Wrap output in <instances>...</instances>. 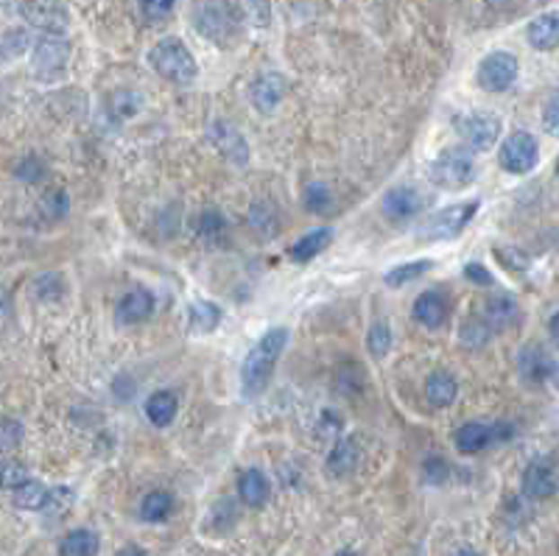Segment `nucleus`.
<instances>
[{"mask_svg": "<svg viewBox=\"0 0 559 556\" xmlns=\"http://www.w3.org/2000/svg\"><path fill=\"white\" fill-rule=\"evenodd\" d=\"M288 341H291L288 327H271V331H266L258 339V344L246 352L244 366H241V389L246 397H261L269 389L271 375L280 364V356L286 352Z\"/></svg>", "mask_w": 559, "mask_h": 556, "instance_id": "nucleus-1", "label": "nucleus"}, {"mask_svg": "<svg viewBox=\"0 0 559 556\" xmlns=\"http://www.w3.org/2000/svg\"><path fill=\"white\" fill-rule=\"evenodd\" d=\"M148 62L157 70V75H163L171 84H191L199 75V65L196 57L188 50V45L180 37H165L160 40L155 48L148 50Z\"/></svg>", "mask_w": 559, "mask_h": 556, "instance_id": "nucleus-2", "label": "nucleus"}, {"mask_svg": "<svg viewBox=\"0 0 559 556\" xmlns=\"http://www.w3.org/2000/svg\"><path fill=\"white\" fill-rule=\"evenodd\" d=\"M241 14L244 6L201 4L199 9H193V29L216 45H230L241 34Z\"/></svg>", "mask_w": 559, "mask_h": 556, "instance_id": "nucleus-3", "label": "nucleus"}, {"mask_svg": "<svg viewBox=\"0 0 559 556\" xmlns=\"http://www.w3.org/2000/svg\"><path fill=\"white\" fill-rule=\"evenodd\" d=\"M475 157L467 148H445L428 165V180L442 190H462L475 182Z\"/></svg>", "mask_w": 559, "mask_h": 556, "instance_id": "nucleus-4", "label": "nucleus"}, {"mask_svg": "<svg viewBox=\"0 0 559 556\" xmlns=\"http://www.w3.org/2000/svg\"><path fill=\"white\" fill-rule=\"evenodd\" d=\"M518 75H520V62L510 50H492V54L481 59L475 70L478 87L487 93H506L510 87H515Z\"/></svg>", "mask_w": 559, "mask_h": 556, "instance_id": "nucleus-5", "label": "nucleus"}, {"mask_svg": "<svg viewBox=\"0 0 559 556\" xmlns=\"http://www.w3.org/2000/svg\"><path fill=\"white\" fill-rule=\"evenodd\" d=\"M478 213V201H465V205H450L439 210L437 216H430L425 226L420 230L422 241H450L456 235L465 233V226L475 218Z\"/></svg>", "mask_w": 559, "mask_h": 556, "instance_id": "nucleus-6", "label": "nucleus"}, {"mask_svg": "<svg viewBox=\"0 0 559 556\" xmlns=\"http://www.w3.org/2000/svg\"><path fill=\"white\" fill-rule=\"evenodd\" d=\"M498 163L506 173H531L540 163V146L528 132H512L498 151Z\"/></svg>", "mask_w": 559, "mask_h": 556, "instance_id": "nucleus-7", "label": "nucleus"}, {"mask_svg": "<svg viewBox=\"0 0 559 556\" xmlns=\"http://www.w3.org/2000/svg\"><path fill=\"white\" fill-rule=\"evenodd\" d=\"M456 132L465 140L467 151H490L501 137V120L490 112H467L456 118Z\"/></svg>", "mask_w": 559, "mask_h": 556, "instance_id": "nucleus-8", "label": "nucleus"}, {"mask_svg": "<svg viewBox=\"0 0 559 556\" xmlns=\"http://www.w3.org/2000/svg\"><path fill=\"white\" fill-rule=\"evenodd\" d=\"M70 48L62 37H42L31 50V70L45 82H54L65 73Z\"/></svg>", "mask_w": 559, "mask_h": 556, "instance_id": "nucleus-9", "label": "nucleus"}, {"mask_svg": "<svg viewBox=\"0 0 559 556\" xmlns=\"http://www.w3.org/2000/svg\"><path fill=\"white\" fill-rule=\"evenodd\" d=\"M554 358L548 356V349L540 344H526L518 352V372L523 377V384L528 386H543L554 377Z\"/></svg>", "mask_w": 559, "mask_h": 556, "instance_id": "nucleus-10", "label": "nucleus"}, {"mask_svg": "<svg viewBox=\"0 0 559 556\" xmlns=\"http://www.w3.org/2000/svg\"><path fill=\"white\" fill-rule=\"evenodd\" d=\"M425 207H428V199L417 188H409V185H397L384 196V216L395 224L417 218Z\"/></svg>", "mask_w": 559, "mask_h": 556, "instance_id": "nucleus-11", "label": "nucleus"}, {"mask_svg": "<svg viewBox=\"0 0 559 556\" xmlns=\"http://www.w3.org/2000/svg\"><path fill=\"white\" fill-rule=\"evenodd\" d=\"M520 490L526 498L531 500H546L551 495H556L559 490V478H556V470L548 459H535L528 462V467L523 470V478H520Z\"/></svg>", "mask_w": 559, "mask_h": 556, "instance_id": "nucleus-12", "label": "nucleus"}, {"mask_svg": "<svg viewBox=\"0 0 559 556\" xmlns=\"http://www.w3.org/2000/svg\"><path fill=\"white\" fill-rule=\"evenodd\" d=\"M288 93V82L286 75L280 73H261L255 82L249 87V101L255 104L258 112H274L280 104H283V98Z\"/></svg>", "mask_w": 559, "mask_h": 556, "instance_id": "nucleus-13", "label": "nucleus"}, {"mask_svg": "<svg viewBox=\"0 0 559 556\" xmlns=\"http://www.w3.org/2000/svg\"><path fill=\"white\" fill-rule=\"evenodd\" d=\"M208 137L230 163H235V165H246L249 163V146H246L244 135L235 129L233 123H224V120L213 123L208 129Z\"/></svg>", "mask_w": 559, "mask_h": 556, "instance_id": "nucleus-14", "label": "nucleus"}, {"mask_svg": "<svg viewBox=\"0 0 559 556\" xmlns=\"http://www.w3.org/2000/svg\"><path fill=\"white\" fill-rule=\"evenodd\" d=\"M20 12L34 29L45 31V37H59L67 29V9L59 4H25Z\"/></svg>", "mask_w": 559, "mask_h": 556, "instance_id": "nucleus-15", "label": "nucleus"}, {"mask_svg": "<svg viewBox=\"0 0 559 556\" xmlns=\"http://www.w3.org/2000/svg\"><path fill=\"white\" fill-rule=\"evenodd\" d=\"M450 316V299L442 291H425L414 302V319L428 327V331H439L448 324Z\"/></svg>", "mask_w": 559, "mask_h": 556, "instance_id": "nucleus-16", "label": "nucleus"}, {"mask_svg": "<svg viewBox=\"0 0 559 556\" xmlns=\"http://www.w3.org/2000/svg\"><path fill=\"white\" fill-rule=\"evenodd\" d=\"M155 313V294L148 288H132L126 291L115 308L118 324H140Z\"/></svg>", "mask_w": 559, "mask_h": 556, "instance_id": "nucleus-17", "label": "nucleus"}, {"mask_svg": "<svg viewBox=\"0 0 559 556\" xmlns=\"http://www.w3.org/2000/svg\"><path fill=\"white\" fill-rule=\"evenodd\" d=\"M238 498L246 503L249 509H261V507H266L269 498H271V481L266 478V472L258 470V467L244 470L241 478H238Z\"/></svg>", "mask_w": 559, "mask_h": 556, "instance_id": "nucleus-18", "label": "nucleus"}, {"mask_svg": "<svg viewBox=\"0 0 559 556\" xmlns=\"http://www.w3.org/2000/svg\"><path fill=\"white\" fill-rule=\"evenodd\" d=\"M359 464H361V445H359V439H352V437L339 439L333 445V450L327 453V472L333 478L352 475L355 470H359Z\"/></svg>", "mask_w": 559, "mask_h": 556, "instance_id": "nucleus-19", "label": "nucleus"}, {"mask_svg": "<svg viewBox=\"0 0 559 556\" xmlns=\"http://www.w3.org/2000/svg\"><path fill=\"white\" fill-rule=\"evenodd\" d=\"M481 319L487 322V327L495 333V331H506V327H515L520 322V305L506 294H495L487 299L484 305V313Z\"/></svg>", "mask_w": 559, "mask_h": 556, "instance_id": "nucleus-20", "label": "nucleus"}, {"mask_svg": "<svg viewBox=\"0 0 559 556\" xmlns=\"http://www.w3.org/2000/svg\"><path fill=\"white\" fill-rule=\"evenodd\" d=\"M526 40L537 50H554L559 45V12H543L528 22Z\"/></svg>", "mask_w": 559, "mask_h": 556, "instance_id": "nucleus-21", "label": "nucleus"}, {"mask_svg": "<svg viewBox=\"0 0 559 556\" xmlns=\"http://www.w3.org/2000/svg\"><path fill=\"white\" fill-rule=\"evenodd\" d=\"M453 442H456V447H459V453H465V456H475V453H481L495 442L492 422L490 425L487 422H465L459 431H456Z\"/></svg>", "mask_w": 559, "mask_h": 556, "instance_id": "nucleus-22", "label": "nucleus"}, {"mask_svg": "<svg viewBox=\"0 0 559 556\" xmlns=\"http://www.w3.org/2000/svg\"><path fill=\"white\" fill-rule=\"evenodd\" d=\"M330 241H333V230H327V226H319V230H311L308 235H302L297 243H291L288 258L294 263H308L316 255H322V252L330 246Z\"/></svg>", "mask_w": 559, "mask_h": 556, "instance_id": "nucleus-23", "label": "nucleus"}, {"mask_svg": "<svg viewBox=\"0 0 559 556\" xmlns=\"http://www.w3.org/2000/svg\"><path fill=\"white\" fill-rule=\"evenodd\" d=\"M180 411V397H176L171 389H160L146 400V417L151 425L157 428H168Z\"/></svg>", "mask_w": 559, "mask_h": 556, "instance_id": "nucleus-24", "label": "nucleus"}, {"mask_svg": "<svg viewBox=\"0 0 559 556\" xmlns=\"http://www.w3.org/2000/svg\"><path fill=\"white\" fill-rule=\"evenodd\" d=\"M456 394H459V384H456V377L450 372H434V375H428V381H425V400L434 409L453 406Z\"/></svg>", "mask_w": 559, "mask_h": 556, "instance_id": "nucleus-25", "label": "nucleus"}, {"mask_svg": "<svg viewBox=\"0 0 559 556\" xmlns=\"http://www.w3.org/2000/svg\"><path fill=\"white\" fill-rule=\"evenodd\" d=\"M196 238L208 246H224L230 241V224L224 221L218 210H205L196 221Z\"/></svg>", "mask_w": 559, "mask_h": 556, "instance_id": "nucleus-26", "label": "nucleus"}, {"mask_svg": "<svg viewBox=\"0 0 559 556\" xmlns=\"http://www.w3.org/2000/svg\"><path fill=\"white\" fill-rule=\"evenodd\" d=\"M224 322V311L216 305V302H208V299H199V302H191L188 305V324L193 333H213L216 327Z\"/></svg>", "mask_w": 559, "mask_h": 556, "instance_id": "nucleus-27", "label": "nucleus"}, {"mask_svg": "<svg viewBox=\"0 0 559 556\" xmlns=\"http://www.w3.org/2000/svg\"><path fill=\"white\" fill-rule=\"evenodd\" d=\"M101 540L90 528H73L59 543V556H98Z\"/></svg>", "mask_w": 559, "mask_h": 556, "instance_id": "nucleus-28", "label": "nucleus"}, {"mask_svg": "<svg viewBox=\"0 0 559 556\" xmlns=\"http://www.w3.org/2000/svg\"><path fill=\"white\" fill-rule=\"evenodd\" d=\"M171 512H173V498L165 490H155L140 500V517L146 523H165Z\"/></svg>", "mask_w": 559, "mask_h": 556, "instance_id": "nucleus-29", "label": "nucleus"}, {"mask_svg": "<svg viewBox=\"0 0 559 556\" xmlns=\"http://www.w3.org/2000/svg\"><path fill=\"white\" fill-rule=\"evenodd\" d=\"M48 498H50V490L42 484V481H25L20 490H14V507L17 509H25V512H40L48 507Z\"/></svg>", "mask_w": 559, "mask_h": 556, "instance_id": "nucleus-30", "label": "nucleus"}, {"mask_svg": "<svg viewBox=\"0 0 559 556\" xmlns=\"http://www.w3.org/2000/svg\"><path fill=\"white\" fill-rule=\"evenodd\" d=\"M430 266H434V260H428V258H422V260H409V263H400V266H395L392 271H386V286L389 288H403V286H409V283H414V280H420L422 274H428L430 271Z\"/></svg>", "mask_w": 559, "mask_h": 556, "instance_id": "nucleus-31", "label": "nucleus"}, {"mask_svg": "<svg viewBox=\"0 0 559 556\" xmlns=\"http://www.w3.org/2000/svg\"><path fill=\"white\" fill-rule=\"evenodd\" d=\"M302 205L314 216H327L330 210H333L336 199H333V193H330V188L324 182H311V185H305V190H302Z\"/></svg>", "mask_w": 559, "mask_h": 556, "instance_id": "nucleus-32", "label": "nucleus"}, {"mask_svg": "<svg viewBox=\"0 0 559 556\" xmlns=\"http://www.w3.org/2000/svg\"><path fill=\"white\" fill-rule=\"evenodd\" d=\"M392 341H395V336H392V327L386 324V322H375L372 327H369V333H367V347H369V352L375 358H384L386 352L392 349Z\"/></svg>", "mask_w": 559, "mask_h": 556, "instance_id": "nucleus-33", "label": "nucleus"}, {"mask_svg": "<svg viewBox=\"0 0 559 556\" xmlns=\"http://www.w3.org/2000/svg\"><path fill=\"white\" fill-rule=\"evenodd\" d=\"M25 481H31L29 470H25L20 462L12 459H0V490H20Z\"/></svg>", "mask_w": 559, "mask_h": 556, "instance_id": "nucleus-34", "label": "nucleus"}, {"mask_svg": "<svg viewBox=\"0 0 559 556\" xmlns=\"http://www.w3.org/2000/svg\"><path fill=\"white\" fill-rule=\"evenodd\" d=\"M249 221H252V226H255V230H258L261 235H266V238L277 233V213L271 210L269 201H261V205L252 207Z\"/></svg>", "mask_w": 559, "mask_h": 556, "instance_id": "nucleus-35", "label": "nucleus"}, {"mask_svg": "<svg viewBox=\"0 0 559 556\" xmlns=\"http://www.w3.org/2000/svg\"><path fill=\"white\" fill-rule=\"evenodd\" d=\"M492 339V331L487 327V322L484 319H470L465 327H462V341L467 344V347H484L487 341Z\"/></svg>", "mask_w": 559, "mask_h": 556, "instance_id": "nucleus-36", "label": "nucleus"}, {"mask_svg": "<svg viewBox=\"0 0 559 556\" xmlns=\"http://www.w3.org/2000/svg\"><path fill=\"white\" fill-rule=\"evenodd\" d=\"M138 12L143 14L146 22H155L157 25V22H168V17L176 12V6L168 4V0H151V4H140Z\"/></svg>", "mask_w": 559, "mask_h": 556, "instance_id": "nucleus-37", "label": "nucleus"}, {"mask_svg": "<svg viewBox=\"0 0 559 556\" xmlns=\"http://www.w3.org/2000/svg\"><path fill=\"white\" fill-rule=\"evenodd\" d=\"M422 475H425V481L428 484H434V487H442L448 478H450V464L445 462V459H439V456H430V459H425V464H422Z\"/></svg>", "mask_w": 559, "mask_h": 556, "instance_id": "nucleus-38", "label": "nucleus"}, {"mask_svg": "<svg viewBox=\"0 0 559 556\" xmlns=\"http://www.w3.org/2000/svg\"><path fill=\"white\" fill-rule=\"evenodd\" d=\"M22 442V425L17 419H0V453H9Z\"/></svg>", "mask_w": 559, "mask_h": 556, "instance_id": "nucleus-39", "label": "nucleus"}, {"mask_svg": "<svg viewBox=\"0 0 559 556\" xmlns=\"http://www.w3.org/2000/svg\"><path fill=\"white\" fill-rule=\"evenodd\" d=\"M543 129L551 137H559V90H554L543 107Z\"/></svg>", "mask_w": 559, "mask_h": 556, "instance_id": "nucleus-40", "label": "nucleus"}, {"mask_svg": "<svg viewBox=\"0 0 559 556\" xmlns=\"http://www.w3.org/2000/svg\"><path fill=\"white\" fill-rule=\"evenodd\" d=\"M70 503H73V490L70 487H54V490H50V498H48V507L45 509L65 512Z\"/></svg>", "mask_w": 559, "mask_h": 556, "instance_id": "nucleus-41", "label": "nucleus"}, {"mask_svg": "<svg viewBox=\"0 0 559 556\" xmlns=\"http://www.w3.org/2000/svg\"><path fill=\"white\" fill-rule=\"evenodd\" d=\"M42 163L37 160V157H25L20 165H17V176L20 180H25V182H37V180H42Z\"/></svg>", "mask_w": 559, "mask_h": 556, "instance_id": "nucleus-42", "label": "nucleus"}, {"mask_svg": "<svg viewBox=\"0 0 559 556\" xmlns=\"http://www.w3.org/2000/svg\"><path fill=\"white\" fill-rule=\"evenodd\" d=\"M465 277L470 283H475V286H492V274L487 271V266H481L475 260L465 266Z\"/></svg>", "mask_w": 559, "mask_h": 556, "instance_id": "nucleus-43", "label": "nucleus"}, {"mask_svg": "<svg viewBox=\"0 0 559 556\" xmlns=\"http://www.w3.org/2000/svg\"><path fill=\"white\" fill-rule=\"evenodd\" d=\"M548 333H551V341L559 347V311L548 319Z\"/></svg>", "mask_w": 559, "mask_h": 556, "instance_id": "nucleus-44", "label": "nucleus"}, {"mask_svg": "<svg viewBox=\"0 0 559 556\" xmlns=\"http://www.w3.org/2000/svg\"><path fill=\"white\" fill-rule=\"evenodd\" d=\"M115 556H146V551H143V548H138V545H126V548H120Z\"/></svg>", "mask_w": 559, "mask_h": 556, "instance_id": "nucleus-45", "label": "nucleus"}, {"mask_svg": "<svg viewBox=\"0 0 559 556\" xmlns=\"http://www.w3.org/2000/svg\"><path fill=\"white\" fill-rule=\"evenodd\" d=\"M456 556H481L478 551H473V548H462L459 553H456Z\"/></svg>", "mask_w": 559, "mask_h": 556, "instance_id": "nucleus-46", "label": "nucleus"}, {"mask_svg": "<svg viewBox=\"0 0 559 556\" xmlns=\"http://www.w3.org/2000/svg\"><path fill=\"white\" fill-rule=\"evenodd\" d=\"M551 381H554V386H556V389H559V366H556V369H554V377H551Z\"/></svg>", "mask_w": 559, "mask_h": 556, "instance_id": "nucleus-47", "label": "nucleus"}, {"mask_svg": "<svg viewBox=\"0 0 559 556\" xmlns=\"http://www.w3.org/2000/svg\"><path fill=\"white\" fill-rule=\"evenodd\" d=\"M336 556H359V553H355V551H339Z\"/></svg>", "mask_w": 559, "mask_h": 556, "instance_id": "nucleus-48", "label": "nucleus"}, {"mask_svg": "<svg viewBox=\"0 0 559 556\" xmlns=\"http://www.w3.org/2000/svg\"><path fill=\"white\" fill-rule=\"evenodd\" d=\"M556 173H559V163H556Z\"/></svg>", "mask_w": 559, "mask_h": 556, "instance_id": "nucleus-49", "label": "nucleus"}]
</instances>
